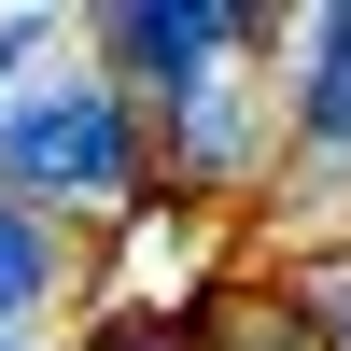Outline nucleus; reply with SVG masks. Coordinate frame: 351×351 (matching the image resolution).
Instances as JSON below:
<instances>
[{
  "instance_id": "5",
  "label": "nucleus",
  "mask_w": 351,
  "mask_h": 351,
  "mask_svg": "<svg viewBox=\"0 0 351 351\" xmlns=\"http://www.w3.org/2000/svg\"><path fill=\"white\" fill-rule=\"evenodd\" d=\"M71 295H84V239L0 197V337H28L43 309H71Z\"/></svg>"
},
{
  "instance_id": "9",
  "label": "nucleus",
  "mask_w": 351,
  "mask_h": 351,
  "mask_svg": "<svg viewBox=\"0 0 351 351\" xmlns=\"http://www.w3.org/2000/svg\"><path fill=\"white\" fill-rule=\"evenodd\" d=\"M0 351H28V337H0Z\"/></svg>"
},
{
  "instance_id": "1",
  "label": "nucleus",
  "mask_w": 351,
  "mask_h": 351,
  "mask_svg": "<svg viewBox=\"0 0 351 351\" xmlns=\"http://www.w3.org/2000/svg\"><path fill=\"white\" fill-rule=\"evenodd\" d=\"M0 197L71 239H127L155 225V127L141 99H112L99 71H43L0 99Z\"/></svg>"
},
{
  "instance_id": "10",
  "label": "nucleus",
  "mask_w": 351,
  "mask_h": 351,
  "mask_svg": "<svg viewBox=\"0 0 351 351\" xmlns=\"http://www.w3.org/2000/svg\"><path fill=\"white\" fill-rule=\"evenodd\" d=\"M337 169H351V155H337Z\"/></svg>"
},
{
  "instance_id": "4",
  "label": "nucleus",
  "mask_w": 351,
  "mask_h": 351,
  "mask_svg": "<svg viewBox=\"0 0 351 351\" xmlns=\"http://www.w3.org/2000/svg\"><path fill=\"white\" fill-rule=\"evenodd\" d=\"M281 155H309V169H337L351 155V0H324V14H295L281 28Z\"/></svg>"
},
{
  "instance_id": "6",
  "label": "nucleus",
  "mask_w": 351,
  "mask_h": 351,
  "mask_svg": "<svg viewBox=\"0 0 351 351\" xmlns=\"http://www.w3.org/2000/svg\"><path fill=\"white\" fill-rule=\"evenodd\" d=\"M281 295H295L309 351H351V253H309V267H281Z\"/></svg>"
},
{
  "instance_id": "7",
  "label": "nucleus",
  "mask_w": 351,
  "mask_h": 351,
  "mask_svg": "<svg viewBox=\"0 0 351 351\" xmlns=\"http://www.w3.org/2000/svg\"><path fill=\"white\" fill-rule=\"evenodd\" d=\"M84 351H197V309H99Z\"/></svg>"
},
{
  "instance_id": "2",
  "label": "nucleus",
  "mask_w": 351,
  "mask_h": 351,
  "mask_svg": "<svg viewBox=\"0 0 351 351\" xmlns=\"http://www.w3.org/2000/svg\"><path fill=\"white\" fill-rule=\"evenodd\" d=\"M84 71L112 84V99H141V112H169V99H197L211 71H239V56H267L281 43V14H253V0H99L84 14Z\"/></svg>"
},
{
  "instance_id": "3",
  "label": "nucleus",
  "mask_w": 351,
  "mask_h": 351,
  "mask_svg": "<svg viewBox=\"0 0 351 351\" xmlns=\"http://www.w3.org/2000/svg\"><path fill=\"white\" fill-rule=\"evenodd\" d=\"M267 56H281V43H267ZM267 56H239V71H211L197 99L141 112V127H155V211H169V197H253V183H267V155H281V84H267Z\"/></svg>"
},
{
  "instance_id": "8",
  "label": "nucleus",
  "mask_w": 351,
  "mask_h": 351,
  "mask_svg": "<svg viewBox=\"0 0 351 351\" xmlns=\"http://www.w3.org/2000/svg\"><path fill=\"white\" fill-rule=\"evenodd\" d=\"M43 43H56L43 14H0V99H14V84H28V56H43Z\"/></svg>"
}]
</instances>
